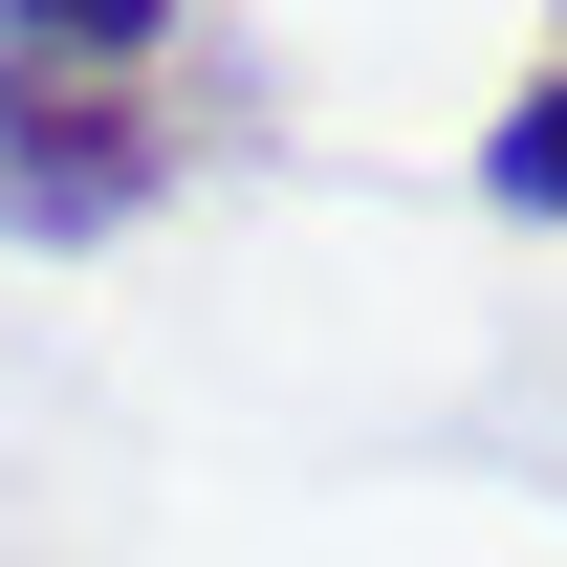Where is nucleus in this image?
Listing matches in <instances>:
<instances>
[{"label": "nucleus", "mask_w": 567, "mask_h": 567, "mask_svg": "<svg viewBox=\"0 0 567 567\" xmlns=\"http://www.w3.org/2000/svg\"><path fill=\"white\" fill-rule=\"evenodd\" d=\"M153 197H175V110L132 66L0 44V240H132Z\"/></svg>", "instance_id": "1"}, {"label": "nucleus", "mask_w": 567, "mask_h": 567, "mask_svg": "<svg viewBox=\"0 0 567 567\" xmlns=\"http://www.w3.org/2000/svg\"><path fill=\"white\" fill-rule=\"evenodd\" d=\"M481 197H502V218H567V44H546L524 87H502V132H481Z\"/></svg>", "instance_id": "2"}, {"label": "nucleus", "mask_w": 567, "mask_h": 567, "mask_svg": "<svg viewBox=\"0 0 567 567\" xmlns=\"http://www.w3.org/2000/svg\"><path fill=\"white\" fill-rule=\"evenodd\" d=\"M0 44H44V66H153L175 0H0Z\"/></svg>", "instance_id": "3"}]
</instances>
